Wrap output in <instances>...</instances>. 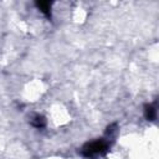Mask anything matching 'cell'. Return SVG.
<instances>
[{
  "label": "cell",
  "mask_w": 159,
  "mask_h": 159,
  "mask_svg": "<svg viewBox=\"0 0 159 159\" xmlns=\"http://www.w3.org/2000/svg\"><path fill=\"white\" fill-rule=\"evenodd\" d=\"M144 116L148 120H154L157 118V107H155V104H145Z\"/></svg>",
  "instance_id": "obj_2"
},
{
  "label": "cell",
  "mask_w": 159,
  "mask_h": 159,
  "mask_svg": "<svg viewBox=\"0 0 159 159\" xmlns=\"http://www.w3.org/2000/svg\"><path fill=\"white\" fill-rule=\"evenodd\" d=\"M36 6L47 17H51V4L50 2H47V1H37L36 2Z\"/></svg>",
  "instance_id": "obj_3"
},
{
  "label": "cell",
  "mask_w": 159,
  "mask_h": 159,
  "mask_svg": "<svg viewBox=\"0 0 159 159\" xmlns=\"http://www.w3.org/2000/svg\"><path fill=\"white\" fill-rule=\"evenodd\" d=\"M109 148V143L107 139H96V140H92V142H88L86 143L82 149H81V154L84 157V158H97V157H101L103 155Z\"/></svg>",
  "instance_id": "obj_1"
},
{
  "label": "cell",
  "mask_w": 159,
  "mask_h": 159,
  "mask_svg": "<svg viewBox=\"0 0 159 159\" xmlns=\"http://www.w3.org/2000/svg\"><path fill=\"white\" fill-rule=\"evenodd\" d=\"M31 125L35 127V128H37V129L43 128V127L46 125V119H45V117H42V116H40V114H35V116L32 117V119H31Z\"/></svg>",
  "instance_id": "obj_4"
}]
</instances>
